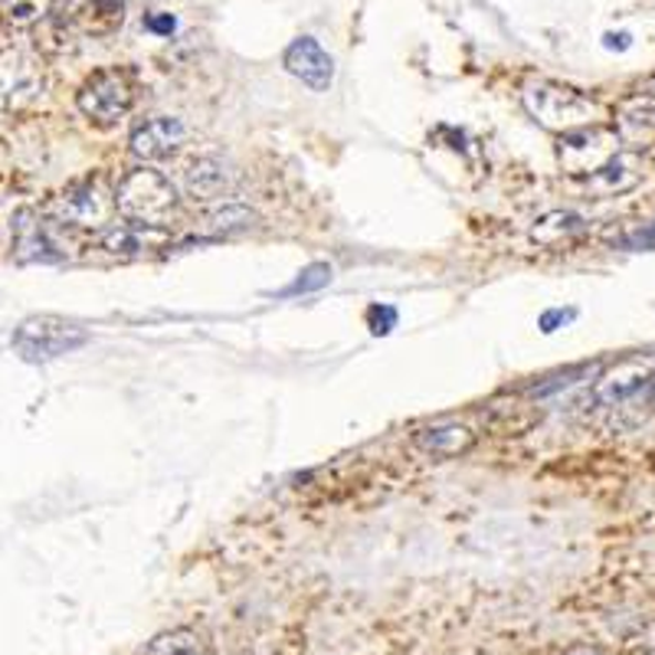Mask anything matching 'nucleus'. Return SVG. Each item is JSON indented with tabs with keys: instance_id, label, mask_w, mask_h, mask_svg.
Returning <instances> with one entry per match:
<instances>
[{
	"instance_id": "22",
	"label": "nucleus",
	"mask_w": 655,
	"mask_h": 655,
	"mask_svg": "<svg viewBox=\"0 0 655 655\" xmlns=\"http://www.w3.org/2000/svg\"><path fill=\"white\" fill-rule=\"evenodd\" d=\"M331 282V266H325V263H315V266H308L305 273H298V279L292 282L282 295H298V292H315V288H321V285H328Z\"/></svg>"
},
{
	"instance_id": "7",
	"label": "nucleus",
	"mask_w": 655,
	"mask_h": 655,
	"mask_svg": "<svg viewBox=\"0 0 655 655\" xmlns=\"http://www.w3.org/2000/svg\"><path fill=\"white\" fill-rule=\"evenodd\" d=\"M43 95V70L23 50H0V112H20Z\"/></svg>"
},
{
	"instance_id": "12",
	"label": "nucleus",
	"mask_w": 655,
	"mask_h": 655,
	"mask_svg": "<svg viewBox=\"0 0 655 655\" xmlns=\"http://www.w3.org/2000/svg\"><path fill=\"white\" fill-rule=\"evenodd\" d=\"M168 246V236L161 226H141V223H125V226H112L102 236V250L108 256L118 260H141L155 250Z\"/></svg>"
},
{
	"instance_id": "17",
	"label": "nucleus",
	"mask_w": 655,
	"mask_h": 655,
	"mask_svg": "<svg viewBox=\"0 0 655 655\" xmlns=\"http://www.w3.org/2000/svg\"><path fill=\"white\" fill-rule=\"evenodd\" d=\"M125 23V0H86L80 10V27L89 36H112Z\"/></svg>"
},
{
	"instance_id": "23",
	"label": "nucleus",
	"mask_w": 655,
	"mask_h": 655,
	"mask_svg": "<svg viewBox=\"0 0 655 655\" xmlns=\"http://www.w3.org/2000/svg\"><path fill=\"white\" fill-rule=\"evenodd\" d=\"M368 328L374 335H390L397 328V308H390V305H371L368 308Z\"/></svg>"
},
{
	"instance_id": "11",
	"label": "nucleus",
	"mask_w": 655,
	"mask_h": 655,
	"mask_svg": "<svg viewBox=\"0 0 655 655\" xmlns=\"http://www.w3.org/2000/svg\"><path fill=\"white\" fill-rule=\"evenodd\" d=\"M655 374V355H633V358H623L616 361L606 374H600L596 387H593V400L596 406H610L613 400H620L626 390H633L636 383L649 380Z\"/></svg>"
},
{
	"instance_id": "10",
	"label": "nucleus",
	"mask_w": 655,
	"mask_h": 655,
	"mask_svg": "<svg viewBox=\"0 0 655 655\" xmlns=\"http://www.w3.org/2000/svg\"><path fill=\"white\" fill-rule=\"evenodd\" d=\"M285 70L315 93H328V86L335 80V60L311 36L292 40V46L285 50Z\"/></svg>"
},
{
	"instance_id": "18",
	"label": "nucleus",
	"mask_w": 655,
	"mask_h": 655,
	"mask_svg": "<svg viewBox=\"0 0 655 655\" xmlns=\"http://www.w3.org/2000/svg\"><path fill=\"white\" fill-rule=\"evenodd\" d=\"M141 655H207V646H203L200 633L181 626V630H168V633L155 636Z\"/></svg>"
},
{
	"instance_id": "6",
	"label": "nucleus",
	"mask_w": 655,
	"mask_h": 655,
	"mask_svg": "<svg viewBox=\"0 0 655 655\" xmlns=\"http://www.w3.org/2000/svg\"><path fill=\"white\" fill-rule=\"evenodd\" d=\"M131 102H135V89H131V80L122 70H98L76 93L80 112L95 125L122 122L131 112Z\"/></svg>"
},
{
	"instance_id": "4",
	"label": "nucleus",
	"mask_w": 655,
	"mask_h": 655,
	"mask_svg": "<svg viewBox=\"0 0 655 655\" xmlns=\"http://www.w3.org/2000/svg\"><path fill=\"white\" fill-rule=\"evenodd\" d=\"M616 151H620V135L596 125V122L583 125V128H573V131H563L561 145H558L563 175H570V178H590Z\"/></svg>"
},
{
	"instance_id": "1",
	"label": "nucleus",
	"mask_w": 655,
	"mask_h": 655,
	"mask_svg": "<svg viewBox=\"0 0 655 655\" xmlns=\"http://www.w3.org/2000/svg\"><path fill=\"white\" fill-rule=\"evenodd\" d=\"M115 210L128 223L165 230L178 210V188L155 168H135L115 188Z\"/></svg>"
},
{
	"instance_id": "25",
	"label": "nucleus",
	"mask_w": 655,
	"mask_h": 655,
	"mask_svg": "<svg viewBox=\"0 0 655 655\" xmlns=\"http://www.w3.org/2000/svg\"><path fill=\"white\" fill-rule=\"evenodd\" d=\"M145 23H148V30H151V33H161V36L175 30V17H171V13H151Z\"/></svg>"
},
{
	"instance_id": "14",
	"label": "nucleus",
	"mask_w": 655,
	"mask_h": 655,
	"mask_svg": "<svg viewBox=\"0 0 655 655\" xmlns=\"http://www.w3.org/2000/svg\"><path fill=\"white\" fill-rule=\"evenodd\" d=\"M184 190H188L190 200H197V203H213V200H223L233 190V178H230L223 161L197 158L184 171Z\"/></svg>"
},
{
	"instance_id": "9",
	"label": "nucleus",
	"mask_w": 655,
	"mask_h": 655,
	"mask_svg": "<svg viewBox=\"0 0 655 655\" xmlns=\"http://www.w3.org/2000/svg\"><path fill=\"white\" fill-rule=\"evenodd\" d=\"M184 141H188L184 122L171 118V115H158L131 131V155H138L141 161H165V158L178 155L184 148Z\"/></svg>"
},
{
	"instance_id": "8",
	"label": "nucleus",
	"mask_w": 655,
	"mask_h": 655,
	"mask_svg": "<svg viewBox=\"0 0 655 655\" xmlns=\"http://www.w3.org/2000/svg\"><path fill=\"white\" fill-rule=\"evenodd\" d=\"M13 233V256L17 263H56L63 260V246L53 233V223H46L36 210L23 207L13 213L10 223Z\"/></svg>"
},
{
	"instance_id": "2",
	"label": "nucleus",
	"mask_w": 655,
	"mask_h": 655,
	"mask_svg": "<svg viewBox=\"0 0 655 655\" xmlns=\"http://www.w3.org/2000/svg\"><path fill=\"white\" fill-rule=\"evenodd\" d=\"M521 102L541 128L561 131V135L573 131V128H583V125H593L600 118V105L590 95L561 86V83H551V80L528 83L525 93H521Z\"/></svg>"
},
{
	"instance_id": "21",
	"label": "nucleus",
	"mask_w": 655,
	"mask_h": 655,
	"mask_svg": "<svg viewBox=\"0 0 655 655\" xmlns=\"http://www.w3.org/2000/svg\"><path fill=\"white\" fill-rule=\"evenodd\" d=\"M256 216H253V210H246V207H240V203H223V210H216V213H210V230H216V233H233V230H243V226H250Z\"/></svg>"
},
{
	"instance_id": "13",
	"label": "nucleus",
	"mask_w": 655,
	"mask_h": 655,
	"mask_svg": "<svg viewBox=\"0 0 655 655\" xmlns=\"http://www.w3.org/2000/svg\"><path fill=\"white\" fill-rule=\"evenodd\" d=\"M413 446L433 459H459L475 446V433L463 423H430L413 433Z\"/></svg>"
},
{
	"instance_id": "5",
	"label": "nucleus",
	"mask_w": 655,
	"mask_h": 655,
	"mask_svg": "<svg viewBox=\"0 0 655 655\" xmlns=\"http://www.w3.org/2000/svg\"><path fill=\"white\" fill-rule=\"evenodd\" d=\"M53 213L63 226L76 230H102L115 220V190L108 188L102 178H89L83 184H73L66 193L56 197Z\"/></svg>"
},
{
	"instance_id": "26",
	"label": "nucleus",
	"mask_w": 655,
	"mask_h": 655,
	"mask_svg": "<svg viewBox=\"0 0 655 655\" xmlns=\"http://www.w3.org/2000/svg\"><path fill=\"white\" fill-rule=\"evenodd\" d=\"M563 655H603L596 646H573L570 653H563Z\"/></svg>"
},
{
	"instance_id": "15",
	"label": "nucleus",
	"mask_w": 655,
	"mask_h": 655,
	"mask_svg": "<svg viewBox=\"0 0 655 655\" xmlns=\"http://www.w3.org/2000/svg\"><path fill=\"white\" fill-rule=\"evenodd\" d=\"M640 178H643L640 161H636L633 155H626V151H616L600 171H593V175L583 178V181H587V188L596 190V193H620V190L636 188Z\"/></svg>"
},
{
	"instance_id": "3",
	"label": "nucleus",
	"mask_w": 655,
	"mask_h": 655,
	"mask_svg": "<svg viewBox=\"0 0 655 655\" xmlns=\"http://www.w3.org/2000/svg\"><path fill=\"white\" fill-rule=\"evenodd\" d=\"M86 341H89L86 328H80L60 315H33V318L20 321V328L13 331V351L30 365H43V361L73 355Z\"/></svg>"
},
{
	"instance_id": "19",
	"label": "nucleus",
	"mask_w": 655,
	"mask_h": 655,
	"mask_svg": "<svg viewBox=\"0 0 655 655\" xmlns=\"http://www.w3.org/2000/svg\"><path fill=\"white\" fill-rule=\"evenodd\" d=\"M56 0H0V17L10 27H33L43 17H50Z\"/></svg>"
},
{
	"instance_id": "16",
	"label": "nucleus",
	"mask_w": 655,
	"mask_h": 655,
	"mask_svg": "<svg viewBox=\"0 0 655 655\" xmlns=\"http://www.w3.org/2000/svg\"><path fill=\"white\" fill-rule=\"evenodd\" d=\"M583 230H587L583 216H577V213H570V210H551V213H545V216L535 220L531 240L541 243V246H548V250H554V246L570 243L573 236H580Z\"/></svg>"
},
{
	"instance_id": "24",
	"label": "nucleus",
	"mask_w": 655,
	"mask_h": 655,
	"mask_svg": "<svg viewBox=\"0 0 655 655\" xmlns=\"http://www.w3.org/2000/svg\"><path fill=\"white\" fill-rule=\"evenodd\" d=\"M573 318H577V311H573V308H567V311H563V308H551V311H545V315H541V321H538V325H541V331H545V335H551V331H558V328L567 325V321H573Z\"/></svg>"
},
{
	"instance_id": "20",
	"label": "nucleus",
	"mask_w": 655,
	"mask_h": 655,
	"mask_svg": "<svg viewBox=\"0 0 655 655\" xmlns=\"http://www.w3.org/2000/svg\"><path fill=\"white\" fill-rule=\"evenodd\" d=\"M610 243L623 246V250H655V223H630L626 230H610L606 233Z\"/></svg>"
}]
</instances>
